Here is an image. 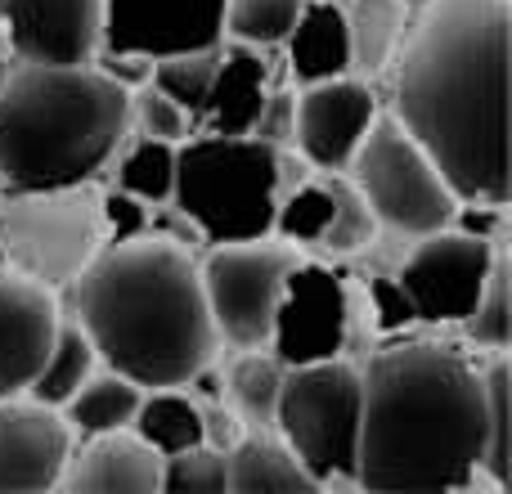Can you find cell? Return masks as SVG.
<instances>
[{"label":"cell","instance_id":"obj_36","mask_svg":"<svg viewBox=\"0 0 512 494\" xmlns=\"http://www.w3.org/2000/svg\"><path fill=\"white\" fill-rule=\"evenodd\" d=\"M369 306H373V324H378L382 333H405L409 324H418V315H414V306H409L405 288L396 283V274H373Z\"/></svg>","mask_w":512,"mask_h":494},{"label":"cell","instance_id":"obj_33","mask_svg":"<svg viewBox=\"0 0 512 494\" xmlns=\"http://www.w3.org/2000/svg\"><path fill=\"white\" fill-rule=\"evenodd\" d=\"M158 490L167 494H225L230 490V468H225V454L212 445H189L180 454L162 459V477Z\"/></svg>","mask_w":512,"mask_h":494},{"label":"cell","instance_id":"obj_20","mask_svg":"<svg viewBox=\"0 0 512 494\" xmlns=\"http://www.w3.org/2000/svg\"><path fill=\"white\" fill-rule=\"evenodd\" d=\"M230 494H310L319 490V481L301 468V459L283 441L270 436H243L230 454Z\"/></svg>","mask_w":512,"mask_h":494},{"label":"cell","instance_id":"obj_32","mask_svg":"<svg viewBox=\"0 0 512 494\" xmlns=\"http://www.w3.org/2000/svg\"><path fill=\"white\" fill-rule=\"evenodd\" d=\"M328 189H333V225L324 234V252L333 256H351V252H364L373 239H378V221H373L369 203L364 194L355 189V180H342V176H324Z\"/></svg>","mask_w":512,"mask_h":494},{"label":"cell","instance_id":"obj_12","mask_svg":"<svg viewBox=\"0 0 512 494\" xmlns=\"http://www.w3.org/2000/svg\"><path fill=\"white\" fill-rule=\"evenodd\" d=\"M225 41V0H104L99 50L162 54L203 50Z\"/></svg>","mask_w":512,"mask_h":494},{"label":"cell","instance_id":"obj_19","mask_svg":"<svg viewBox=\"0 0 512 494\" xmlns=\"http://www.w3.org/2000/svg\"><path fill=\"white\" fill-rule=\"evenodd\" d=\"M283 45H288V72L301 86L351 72V32H346V9L337 0H301V14Z\"/></svg>","mask_w":512,"mask_h":494},{"label":"cell","instance_id":"obj_35","mask_svg":"<svg viewBox=\"0 0 512 494\" xmlns=\"http://www.w3.org/2000/svg\"><path fill=\"white\" fill-rule=\"evenodd\" d=\"M99 212H104V247L131 243V239H140V234H149V203L131 198L126 189L99 194Z\"/></svg>","mask_w":512,"mask_h":494},{"label":"cell","instance_id":"obj_31","mask_svg":"<svg viewBox=\"0 0 512 494\" xmlns=\"http://www.w3.org/2000/svg\"><path fill=\"white\" fill-rule=\"evenodd\" d=\"M301 14V0H225V36L239 45L270 50L283 45Z\"/></svg>","mask_w":512,"mask_h":494},{"label":"cell","instance_id":"obj_28","mask_svg":"<svg viewBox=\"0 0 512 494\" xmlns=\"http://www.w3.org/2000/svg\"><path fill=\"white\" fill-rule=\"evenodd\" d=\"M216 63H221V45H203V50H180V54H162L153 59V72L149 81L171 95L198 126V113H203V99L212 90V77H216Z\"/></svg>","mask_w":512,"mask_h":494},{"label":"cell","instance_id":"obj_16","mask_svg":"<svg viewBox=\"0 0 512 494\" xmlns=\"http://www.w3.org/2000/svg\"><path fill=\"white\" fill-rule=\"evenodd\" d=\"M54 333H59L54 292L23 274H0V400L23 396Z\"/></svg>","mask_w":512,"mask_h":494},{"label":"cell","instance_id":"obj_8","mask_svg":"<svg viewBox=\"0 0 512 494\" xmlns=\"http://www.w3.org/2000/svg\"><path fill=\"white\" fill-rule=\"evenodd\" d=\"M351 180L364 194L373 221L396 234L423 239L432 230H445L454 221L459 194L445 185L436 162L423 153V144L396 122V117H373L360 149L351 153Z\"/></svg>","mask_w":512,"mask_h":494},{"label":"cell","instance_id":"obj_18","mask_svg":"<svg viewBox=\"0 0 512 494\" xmlns=\"http://www.w3.org/2000/svg\"><path fill=\"white\" fill-rule=\"evenodd\" d=\"M265 95H270V68H265L261 50L234 41L230 50H221L198 126L212 135H252L256 117L265 108Z\"/></svg>","mask_w":512,"mask_h":494},{"label":"cell","instance_id":"obj_40","mask_svg":"<svg viewBox=\"0 0 512 494\" xmlns=\"http://www.w3.org/2000/svg\"><path fill=\"white\" fill-rule=\"evenodd\" d=\"M5 77H9V63H5V59H0V86H5Z\"/></svg>","mask_w":512,"mask_h":494},{"label":"cell","instance_id":"obj_34","mask_svg":"<svg viewBox=\"0 0 512 494\" xmlns=\"http://www.w3.org/2000/svg\"><path fill=\"white\" fill-rule=\"evenodd\" d=\"M131 126L140 135H153V140H167V144H180L198 131L194 117H189L171 95H162L153 81H144V86L131 90Z\"/></svg>","mask_w":512,"mask_h":494},{"label":"cell","instance_id":"obj_37","mask_svg":"<svg viewBox=\"0 0 512 494\" xmlns=\"http://www.w3.org/2000/svg\"><path fill=\"white\" fill-rule=\"evenodd\" d=\"M292 113H297V95L274 90V95H265V108H261V117H256L252 135L265 144H288L292 140Z\"/></svg>","mask_w":512,"mask_h":494},{"label":"cell","instance_id":"obj_38","mask_svg":"<svg viewBox=\"0 0 512 494\" xmlns=\"http://www.w3.org/2000/svg\"><path fill=\"white\" fill-rule=\"evenodd\" d=\"M239 441H243V418H239V409L225 405V400H212V405H203V445H212V450L230 454Z\"/></svg>","mask_w":512,"mask_h":494},{"label":"cell","instance_id":"obj_3","mask_svg":"<svg viewBox=\"0 0 512 494\" xmlns=\"http://www.w3.org/2000/svg\"><path fill=\"white\" fill-rule=\"evenodd\" d=\"M68 301L99 360L140 387H189L221 342L189 247L158 234L104 247L68 283Z\"/></svg>","mask_w":512,"mask_h":494},{"label":"cell","instance_id":"obj_9","mask_svg":"<svg viewBox=\"0 0 512 494\" xmlns=\"http://www.w3.org/2000/svg\"><path fill=\"white\" fill-rule=\"evenodd\" d=\"M297 261V247L270 239V234L243 243H212L207 261L198 265V279H203L216 337L239 351L270 342L274 306H279L283 279Z\"/></svg>","mask_w":512,"mask_h":494},{"label":"cell","instance_id":"obj_14","mask_svg":"<svg viewBox=\"0 0 512 494\" xmlns=\"http://www.w3.org/2000/svg\"><path fill=\"white\" fill-rule=\"evenodd\" d=\"M9 50L23 63L77 68L95 63L104 32V0H5Z\"/></svg>","mask_w":512,"mask_h":494},{"label":"cell","instance_id":"obj_22","mask_svg":"<svg viewBox=\"0 0 512 494\" xmlns=\"http://www.w3.org/2000/svg\"><path fill=\"white\" fill-rule=\"evenodd\" d=\"M131 427L167 459L189 445H203V405L176 387H149V396H140Z\"/></svg>","mask_w":512,"mask_h":494},{"label":"cell","instance_id":"obj_41","mask_svg":"<svg viewBox=\"0 0 512 494\" xmlns=\"http://www.w3.org/2000/svg\"><path fill=\"white\" fill-rule=\"evenodd\" d=\"M0 23H5V0H0Z\"/></svg>","mask_w":512,"mask_h":494},{"label":"cell","instance_id":"obj_7","mask_svg":"<svg viewBox=\"0 0 512 494\" xmlns=\"http://www.w3.org/2000/svg\"><path fill=\"white\" fill-rule=\"evenodd\" d=\"M279 441L301 459V468L328 486L333 477H355L360 445V369L342 355L283 369L274 405Z\"/></svg>","mask_w":512,"mask_h":494},{"label":"cell","instance_id":"obj_26","mask_svg":"<svg viewBox=\"0 0 512 494\" xmlns=\"http://www.w3.org/2000/svg\"><path fill=\"white\" fill-rule=\"evenodd\" d=\"M481 387H486V450H481V472L490 477V486L504 490L512 481V423H508L512 369H508V351H495L490 369L481 373Z\"/></svg>","mask_w":512,"mask_h":494},{"label":"cell","instance_id":"obj_2","mask_svg":"<svg viewBox=\"0 0 512 494\" xmlns=\"http://www.w3.org/2000/svg\"><path fill=\"white\" fill-rule=\"evenodd\" d=\"M486 450L481 369L454 346L400 342L360 373L355 477L369 490L445 494L468 490Z\"/></svg>","mask_w":512,"mask_h":494},{"label":"cell","instance_id":"obj_24","mask_svg":"<svg viewBox=\"0 0 512 494\" xmlns=\"http://www.w3.org/2000/svg\"><path fill=\"white\" fill-rule=\"evenodd\" d=\"M346 32H351V68L373 77L396 59L405 41V0H355L346 9Z\"/></svg>","mask_w":512,"mask_h":494},{"label":"cell","instance_id":"obj_25","mask_svg":"<svg viewBox=\"0 0 512 494\" xmlns=\"http://www.w3.org/2000/svg\"><path fill=\"white\" fill-rule=\"evenodd\" d=\"M117 189L149 207L171 203V185H176V144L153 140V135H126L117 144Z\"/></svg>","mask_w":512,"mask_h":494},{"label":"cell","instance_id":"obj_39","mask_svg":"<svg viewBox=\"0 0 512 494\" xmlns=\"http://www.w3.org/2000/svg\"><path fill=\"white\" fill-rule=\"evenodd\" d=\"M99 54H104V59H99V72H108V77L126 90L144 86L153 72V59H144V54H117V50H99Z\"/></svg>","mask_w":512,"mask_h":494},{"label":"cell","instance_id":"obj_6","mask_svg":"<svg viewBox=\"0 0 512 494\" xmlns=\"http://www.w3.org/2000/svg\"><path fill=\"white\" fill-rule=\"evenodd\" d=\"M95 180L54 189H0V261L9 274L68 288L104 252V212Z\"/></svg>","mask_w":512,"mask_h":494},{"label":"cell","instance_id":"obj_10","mask_svg":"<svg viewBox=\"0 0 512 494\" xmlns=\"http://www.w3.org/2000/svg\"><path fill=\"white\" fill-rule=\"evenodd\" d=\"M499 256V243L477 239V234L445 225V230L423 234V243L405 256L396 283L405 288L418 324H463L477 306L486 274Z\"/></svg>","mask_w":512,"mask_h":494},{"label":"cell","instance_id":"obj_30","mask_svg":"<svg viewBox=\"0 0 512 494\" xmlns=\"http://www.w3.org/2000/svg\"><path fill=\"white\" fill-rule=\"evenodd\" d=\"M463 333H468L472 346H481V351H508L512 342V301H508V256L499 252L495 265H490L486 274V288H481L477 306L468 310V319H463Z\"/></svg>","mask_w":512,"mask_h":494},{"label":"cell","instance_id":"obj_27","mask_svg":"<svg viewBox=\"0 0 512 494\" xmlns=\"http://www.w3.org/2000/svg\"><path fill=\"white\" fill-rule=\"evenodd\" d=\"M279 387H283V364L274 360V351L265 355L261 346H248V355L230 364V378H225V391H230L239 418L248 423H274V405H279Z\"/></svg>","mask_w":512,"mask_h":494},{"label":"cell","instance_id":"obj_15","mask_svg":"<svg viewBox=\"0 0 512 494\" xmlns=\"http://www.w3.org/2000/svg\"><path fill=\"white\" fill-rule=\"evenodd\" d=\"M72 454V427L41 400H0V494L54 490Z\"/></svg>","mask_w":512,"mask_h":494},{"label":"cell","instance_id":"obj_42","mask_svg":"<svg viewBox=\"0 0 512 494\" xmlns=\"http://www.w3.org/2000/svg\"><path fill=\"white\" fill-rule=\"evenodd\" d=\"M0 274H5V261H0Z\"/></svg>","mask_w":512,"mask_h":494},{"label":"cell","instance_id":"obj_13","mask_svg":"<svg viewBox=\"0 0 512 494\" xmlns=\"http://www.w3.org/2000/svg\"><path fill=\"white\" fill-rule=\"evenodd\" d=\"M378 117V99L364 81L333 77V81H310L297 95V113H292V144L301 158L319 171H342L351 153L360 149L364 131Z\"/></svg>","mask_w":512,"mask_h":494},{"label":"cell","instance_id":"obj_1","mask_svg":"<svg viewBox=\"0 0 512 494\" xmlns=\"http://www.w3.org/2000/svg\"><path fill=\"white\" fill-rule=\"evenodd\" d=\"M508 0H427L405 41L396 122L459 203H508Z\"/></svg>","mask_w":512,"mask_h":494},{"label":"cell","instance_id":"obj_21","mask_svg":"<svg viewBox=\"0 0 512 494\" xmlns=\"http://www.w3.org/2000/svg\"><path fill=\"white\" fill-rule=\"evenodd\" d=\"M144 387L122 373H90L77 387V396L59 409L63 423L72 427V436H95V432H117V427H131L135 409H140Z\"/></svg>","mask_w":512,"mask_h":494},{"label":"cell","instance_id":"obj_17","mask_svg":"<svg viewBox=\"0 0 512 494\" xmlns=\"http://www.w3.org/2000/svg\"><path fill=\"white\" fill-rule=\"evenodd\" d=\"M158 477L162 454L144 436H135V427H117L72 445L59 486L81 494H153Z\"/></svg>","mask_w":512,"mask_h":494},{"label":"cell","instance_id":"obj_23","mask_svg":"<svg viewBox=\"0 0 512 494\" xmlns=\"http://www.w3.org/2000/svg\"><path fill=\"white\" fill-rule=\"evenodd\" d=\"M95 364H99V355H95V346H90V337L81 333V324L77 319H72V324L59 319V333H54L50 351H45L41 369H36V378L27 382L23 396L41 400V405H50V409H63L72 396H77L81 382L95 373Z\"/></svg>","mask_w":512,"mask_h":494},{"label":"cell","instance_id":"obj_4","mask_svg":"<svg viewBox=\"0 0 512 494\" xmlns=\"http://www.w3.org/2000/svg\"><path fill=\"white\" fill-rule=\"evenodd\" d=\"M131 135V90L77 63H23L0 86V189L95 180Z\"/></svg>","mask_w":512,"mask_h":494},{"label":"cell","instance_id":"obj_5","mask_svg":"<svg viewBox=\"0 0 512 494\" xmlns=\"http://www.w3.org/2000/svg\"><path fill=\"white\" fill-rule=\"evenodd\" d=\"M283 153L256 135L194 131L176 144L171 207L194 221L203 243L261 239L274 225Z\"/></svg>","mask_w":512,"mask_h":494},{"label":"cell","instance_id":"obj_29","mask_svg":"<svg viewBox=\"0 0 512 494\" xmlns=\"http://www.w3.org/2000/svg\"><path fill=\"white\" fill-rule=\"evenodd\" d=\"M328 225H333V189H328V180H306V185H297L288 198L274 203L270 234H279V239L292 247H301V243L319 247Z\"/></svg>","mask_w":512,"mask_h":494},{"label":"cell","instance_id":"obj_11","mask_svg":"<svg viewBox=\"0 0 512 494\" xmlns=\"http://www.w3.org/2000/svg\"><path fill=\"white\" fill-rule=\"evenodd\" d=\"M346 328H351V297L333 265L297 261L283 279L279 306L270 324V351L283 369L292 364L333 360L346 351Z\"/></svg>","mask_w":512,"mask_h":494}]
</instances>
